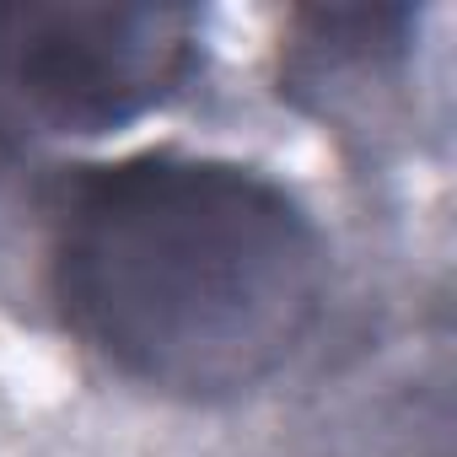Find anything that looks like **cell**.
<instances>
[{"label": "cell", "instance_id": "6da1fadb", "mask_svg": "<svg viewBox=\"0 0 457 457\" xmlns=\"http://www.w3.org/2000/svg\"><path fill=\"white\" fill-rule=\"evenodd\" d=\"M65 328L178 403H232L280 377L323 323L328 243L270 172L145 151L81 178L54 220Z\"/></svg>", "mask_w": 457, "mask_h": 457}, {"label": "cell", "instance_id": "7a4b0ae2", "mask_svg": "<svg viewBox=\"0 0 457 457\" xmlns=\"http://www.w3.org/2000/svg\"><path fill=\"white\" fill-rule=\"evenodd\" d=\"M204 17L156 0H0V151L129 129L199 71Z\"/></svg>", "mask_w": 457, "mask_h": 457}]
</instances>
